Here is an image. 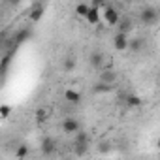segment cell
<instances>
[{
    "label": "cell",
    "instance_id": "obj_1",
    "mask_svg": "<svg viewBox=\"0 0 160 160\" xmlns=\"http://www.w3.org/2000/svg\"><path fill=\"white\" fill-rule=\"evenodd\" d=\"M139 19H141V23H143L145 27H154L156 21H158V12H156V8H154V6H145V8L141 10V13H139Z\"/></svg>",
    "mask_w": 160,
    "mask_h": 160
},
{
    "label": "cell",
    "instance_id": "obj_2",
    "mask_svg": "<svg viewBox=\"0 0 160 160\" xmlns=\"http://www.w3.org/2000/svg\"><path fill=\"white\" fill-rule=\"evenodd\" d=\"M87 143H89V136H87V132H83L81 128H79V130L75 132V141H73L75 151H77L79 154H83V152L87 151Z\"/></svg>",
    "mask_w": 160,
    "mask_h": 160
},
{
    "label": "cell",
    "instance_id": "obj_3",
    "mask_svg": "<svg viewBox=\"0 0 160 160\" xmlns=\"http://www.w3.org/2000/svg\"><path fill=\"white\" fill-rule=\"evenodd\" d=\"M102 10H104V21H106L109 27H115V25L119 23V19H121L119 10H115L113 6H106V8H102Z\"/></svg>",
    "mask_w": 160,
    "mask_h": 160
},
{
    "label": "cell",
    "instance_id": "obj_4",
    "mask_svg": "<svg viewBox=\"0 0 160 160\" xmlns=\"http://www.w3.org/2000/svg\"><path fill=\"white\" fill-rule=\"evenodd\" d=\"M79 128H81V124H79V121L73 119V117H66L62 121V132L64 134H75Z\"/></svg>",
    "mask_w": 160,
    "mask_h": 160
},
{
    "label": "cell",
    "instance_id": "obj_5",
    "mask_svg": "<svg viewBox=\"0 0 160 160\" xmlns=\"http://www.w3.org/2000/svg\"><path fill=\"white\" fill-rule=\"evenodd\" d=\"M100 81L108 83V85H115L117 81V72L111 68H100Z\"/></svg>",
    "mask_w": 160,
    "mask_h": 160
},
{
    "label": "cell",
    "instance_id": "obj_6",
    "mask_svg": "<svg viewBox=\"0 0 160 160\" xmlns=\"http://www.w3.org/2000/svg\"><path fill=\"white\" fill-rule=\"evenodd\" d=\"M55 151H57V139L51 138V136L43 138L42 139V152L49 156V154H55Z\"/></svg>",
    "mask_w": 160,
    "mask_h": 160
},
{
    "label": "cell",
    "instance_id": "obj_7",
    "mask_svg": "<svg viewBox=\"0 0 160 160\" xmlns=\"http://www.w3.org/2000/svg\"><path fill=\"white\" fill-rule=\"evenodd\" d=\"M113 47L117 51H126L128 47V34H122V32H117L113 36Z\"/></svg>",
    "mask_w": 160,
    "mask_h": 160
},
{
    "label": "cell",
    "instance_id": "obj_8",
    "mask_svg": "<svg viewBox=\"0 0 160 160\" xmlns=\"http://www.w3.org/2000/svg\"><path fill=\"white\" fill-rule=\"evenodd\" d=\"M89 25H98L100 23V8H94V6H89L85 17H83Z\"/></svg>",
    "mask_w": 160,
    "mask_h": 160
},
{
    "label": "cell",
    "instance_id": "obj_9",
    "mask_svg": "<svg viewBox=\"0 0 160 160\" xmlns=\"http://www.w3.org/2000/svg\"><path fill=\"white\" fill-rule=\"evenodd\" d=\"M91 66H92L94 70L104 68V53H102V51H92V53H91Z\"/></svg>",
    "mask_w": 160,
    "mask_h": 160
},
{
    "label": "cell",
    "instance_id": "obj_10",
    "mask_svg": "<svg viewBox=\"0 0 160 160\" xmlns=\"http://www.w3.org/2000/svg\"><path fill=\"white\" fill-rule=\"evenodd\" d=\"M115 27H117V32H122V34H130L132 28H134V25H132V21H130L128 17L119 19V23H117Z\"/></svg>",
    "mask_w": 160,
    "mask_h": 160
},
{
    "label": "cell",
    "instance_id": "obj_11",
    "mask_svg": "<svg viewBox=\"0 0 160 160\" xmlns=\"http://www.w3.org/2000/svg\"><path fill=\"white\" fill-rule=\"evenodd\" d=\"M143 45H145V40H143V38H134V40L128 38V47H126V49H130V51H134V53H139V51L143 49Z\"/></svg>",
    "mask_w": 160,
    "mask_h": 160
},
{
    "label": "cell",
    "instance_id": "obj_12",
    "mask_svg": "<svg viewBox=\"0 0 160 160\" xmlns=\"http://www.w3.org/2000/svg\"><path fill=\"white\" fill-rule=\"evenodd\" d=\"M64 98H66L70 104H79V102H81V94H79L77 91H73V89H68V91L64 92Z\"/></svg>",
    "mask_w": 160,
    "mask_h": 160
},
{
    "label": "cell",
    "instance_id": "obj_13",
    "mask_svg": "<svg viewBox=\"0 0 160 160\" xmlns=\"http://www.w3.org/2000/svg\"><path fill=\"white\" fill-rule=\"evenodd\" d=\"M113 89V85H108V83H104V81H98L94 87H92V91L96 92V94H104V92H109Z\"/></svg>",
    "mask_w": 160,
    "mask_h": 160
},
{
    "label": "cell",
    "instance_id": "obj_14",
    "mask_svg": "<svg viewBox=\"0 0 160 160\" xmlns=\"http://www.w3.org/2000/svg\"><path fill=\"white\" fill-rule=\"evenodd\" d=\"M42 17H43V6L32 8V12H30V21H32V23H38Z\"/></svg>",
    "mask_w": 160,
    "mask_h": 160
},
{
    "label": "cell",
    "instance_id": "obj_15",
    "mask_svg": "<svg viewBox=\"0 0 160 160\" xmlns=\"http://www.w3.org/2000/svg\"><path fill=\"white\" fill-rule=\"evenodd\" d=\"M30 38V28H23V30H19V34L15 36V42L17 43H23V42H27Z\"/></svg>",
    "mask_w": 160,
    "mask_h": 160
},
{
    "label": "cell",
    "instance_id": "obj_16",
    "mask_svg": "<svg viewBox=\"0 0 160 160\" xmlns=\"http://www.w3.org/2000/svg\"><path fill=\"white\" fill-rule=\"evenodd\" d=\"M126 104H128L130 108H138V106H141V98L136 96V94H128V96H126Z\"/></svg>",
    "mask_w": 160,
    "mask_h": 160
},
{
    "label": "cell",
    "instance_id": "obj_17",
    "mask_svg": "<svg viewBox=\"0 0 160 160\" xmlns=\"http://www.w3.org/2000/svg\"><path fill=\"white\" fill-rule=\"evenodd\" d=\"M87 10H89V4H77L75 6V13L79 15V17H85V13H87Z\"/></svg>",
    "mask_w": 160,
    "mask_h": 160
},
{
    "label": "cell",
    "instance_id": "obj_18",
    "mask_svg": "<svg viewBox=\"0 0 160 160\" xmlns=\"http://www.w3.org/2000/svg\"><path fill=\"white\" fill-rule=\"evenodd\" d=\"M73 68H75V58H73V57H68V58L64 60V70H66V72H72Z\"/></svg>",
    "mask_w": 160,
    "mask_h": 160
},
{
    "label": "cell",
    "instance_id": "obj_19",
    "mask_svg": "<svg viewBox=\"0 0 160 160\" xmlns=\"http://www.w3.org/2000/svg\"><path fill=\"white\" fill-rule=\"evenodd\" d=\"M27 154H28V147H27V145H19L17 151H15V156L23 158V156H27Z\"/></svg>",
    "mask_w": 160,
    "mask_h": 160
},
{
    "label": "cell",
    "instance_id": "obj_20",
    "mask_svg": "<svg viewBox=\"0 0 160 160\" xmlns=\"http://www.w3.org/2000/svg\"><path fill=\"white\" fill-rule=\"evenodd\" d=\"M91 6H94V8H100V10H102V8H106V6H108V0H92V4H91Z\"/></svg>",
    "mask_w": 160,
    "mask_h": 160
},
{
    "label": "cell",
    "instance_id": "obj_21",
    "mask_svg": "<svg viewBox=\"0 0 160 160\" xmlns=\"http://www.w3.org/2000/svg\"><path fill=\"white\" fill-rule=\"evenodd\" d=\"M12 113V108L10 106H0V117H8Z\"/></svg>",
    "mask_w": 160,
    "mask_h": 160
},
{
    "label": "cell",
    "instance_id": "obj_22",
    "mask_svg": "<svg viewBox=\"0 0 160 160\" xmlns=\"http://www.w3.org/2000/svg\"><path fill=\"white\" fill-rule=\"evenodd\" d=\"M36 117H38V121H45V117H47V115H45V111H43V109H38V111H36Z\"/></svg>",
    "mask_w": 160,
    "mask_h": 160
},
{
    "label": "cell",
    "instance_id": "obj_23",
    "mask_svg": "<svg viewBox=\"0 0 160 160\" xmlns=\"http://www.w3.org/2000/svg\"><path fill=\"white\" fill-rule=\"evenodd\" d=\"M122 2H132V0H122Z\"/></svg>",
    "mask_w": 160,
    "mask_h": 160
}]
</instances>
